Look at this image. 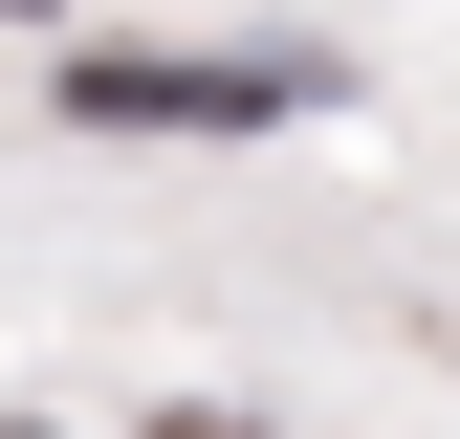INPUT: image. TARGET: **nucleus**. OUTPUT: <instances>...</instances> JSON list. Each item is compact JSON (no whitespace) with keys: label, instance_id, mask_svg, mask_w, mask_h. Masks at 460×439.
<instances>
[{"label":"nucleus","instance_id":"f257e3e1","mask_svg":"<svg viewBox=\"0 0 460 439\" xmlns=\"http://www.w3.org/2000/svg\"><path fill=\"white\" fill-rule=\"evenodd\" d=\"M263 110H329V67H198V44H88L66 132H263Z\"/></svg>","mask_w":460,"mask_h":439},{"label":"nucleus","instance_id":"f03ea898","mask_svg":"<svg viewBox=\"0 0 460 439\" xmlns=\"http://www.w3.org/2000/svg\"><path fill=\"white\" fill-rule=\"evenodd\" d=\"M154 439H263V417H154Z\"/></svg>","mask_w":460,"mask_h":439}]
</instances>
